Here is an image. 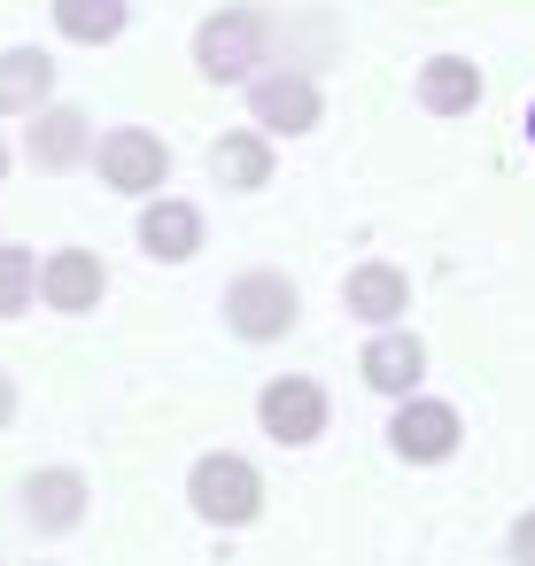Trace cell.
I'll list each match as a JSON object with an SVG mask.
<instances>
[{
    "mask_svg": "<svg viewBox=\"0 0 535 566\" xmlns=\"http://www.w3.org/2000/svg\"><path fill=\"white\" fill-rule=\"evenodd\" d=\"M256 63H272V17L264 9H218L195 24V71L210 86H249Z\"/></svg>",
    "mask_w": 535,
    "mask_h": 566,
    "instance_id": "6da1fadb",
    "label": "cell"
},
{
    "mask_svg": "<svg viewBox=\"0 0 535 566\" xmlns=\"http://www.w3.org/2000/svg\"><path fill=\"white\" fill-rule=\"evenodd\" d=\"M187 504L210 520V527H249L264 512V473L241 458V450H202L195 473H187Z\"/></svg>",
    "mask_w": 535,
    "mask_h": 566,
    "instance_id": "7a4b0ae2",
    "label": "cell"
},
{
    "mask_svg": "<svg viewBox=\"0 0 535 566\" xmlns=\"http://www.w3.org/2000/svg\"><path fill=\"white\" fill-rule=\"evenodd\" d=\"M94 171H102L109 195L148 202V195H164V179H171V148H164V133H148V125H117V133L94 140Z\"/></svg>",
    "mask_w": 535,
    "mask_h": 566,
    "instance_id": "3957f363",
    "label": "cell"
},
{
    "mask_svg": "<svg viewBox=\"0 0 535 566\" xmlns=\"http://www.w3.org/2000/svg\"><path fill=\"white\" fill-rule=\"evenodd\" d=\"M295 311H303V295H295L287 272H241V280L225 287V326H233L241 342H280V334L295 326Z\"/></svg>",
    "mask_w": 535,
    "mask_h": 566,
    "instance_id": "277c9868",
    "label": "cell"
},
{
    "mask_svg": "<svg viewBox=\"0 0 535 566\" xmlns=\"http://www.w3.org/2000/svg\"><path fill=\"white\" fill-rule=\"evenodd\" d=\"M256 427H264L280 450L318 442V434H326V388H318L311 373H280V380H264V396H256Z\"/></svg>",
    "mask_w": 535,
    "mask_h": 566,
    "instance_id": "5b68a950",
    "label": "cell"
},
{
    "mask_svg": "<svg viewBox=\"0 0 535 566\" xmlns=\"http://www.w3.org/2000/svg\"><path fill=\"white\" fill-rule=\"evenodd\" d=\"M249 117H256V133H311L326 117L318 78L311 71H264V78H249Z\"/></svg>",
    "mask_w": 535,
    "mask_h": 566,
    "instance_id": "8992f818",
    "label": "cell"
},
{
    "mask_svg": "<svg viewBox=\"0 0 535 566\" xmlns=\"http://www.w3.org/2000/svg\"><path fill=\"white\" fill-rule=\"evenodd\" d=\"M458 411L442 403V396H403L396 403V419H388V442H396V458H411V465H442L450 450H458Z\"/></svg>",
    "mask_w": 535,
    "mask_h": 566,
    "instance_id": "52a82bcc",
    "label": "cell"
},
{
    "mask_svg": "<svg viewBox=\"0 0 535 566\" xmlns=\"http://www.w3.org/2000/svg\"><path fill=\"white\" fill-rule=\"evenodd\" d=\"M24 156H32L40 171H78V164H94V117L71 109V102H48V109L32 117V133H24Z\"/></svg>",
    "mask_w": 535,
    "mask_h": 566,
    "instance_id": "ba28073f",
    "label": "cell"
},
{
    "mask_svg": "<svg viewBox=\"0 0 535 566\" xmlns=\"http://www.w3.org/2000/svg\"><path fill=\"white\" fill-rule=\"evenodd\" d=\"M102 295H109V272H102L94 249H55V256H40V303H48V311L78 318V311H94Z\"/></svg>",
    "mask_w": 535,
    "mask_h": 566,
    "instance_id": "9c48e42d",
    "label": "cell"
},
{
    "mask_svg": "<svg viewBox=\"0 0 535 566\" xmlns=\"http://www.w3.org/2000/svg\"><path fill=\"white\" fill-rule=\"evenodd\" d=\"M357 373H365V388H380V396H419V373H427V342L419 334H403V326H380L373 342H365V357H357Z\"/></svg>",
    "mask_w": 535,
    "mask_h": 566,
    "instance_id": "30bf717a",
    "label": "cell"
},
{
    "mask_svg": "<svg viewBox=\"0 0 535 566\" xmlns=\"http://www.w3.org/2000/svg\"><path fill=\"white\" fill-rule=\"evenodd\" d=\"M24 520H32L40 535H71V527L86 520V473H78V465H40V473H24Z\"/></svg>",
    "mask_w": 535,
    "mask_h": 566,
    "instance_id": "8fae6325",
    "label": "cell"
},
{
    "mask_svg": "<svg viewBox=\"0 0 535 566\" xmlns=\"http://www.w3.org/2000/svg\"><path fill=\"white\" fill-rule=\"evenodd\" d=\"M140 249H148L156 264L202 256V210L179 202V195H148V210H140Z\"/></svg>",
    "mask_w": 535,
    "mask_h": 566,
    "instance_id": "7c38bea8",
    "label": "cell"
},
{
    "mask_svg": "<svg viewBox=\"0 0 535 566\" xmlns=\"http://www.w3.org/2000/svg\"><path fill=\"white\" fill-rule=\"evenodd\" d=\"M342 311L349 318H365V326H396L403 311H411V280L396 272V264H349V280H342Z\"/></svg>",
    "mask_w": 535,
    "mask_h": 566,
    "instance_id": "4fadbf2b",
    "label": "cell"
},
{
    "mask_svg": "<svg viewBox=\"0 0 535 566\" xmlns=\"http://www.w3.org/2000/svg\"><path fill=\"white\" fill-rule=\"evenodd\" d=\"M481 71L465 63V55H434V63H419V109L427 117H473L481 109Z\"/></svg>",
    "mask_w": 535,
    "mask_h": 566,
    "instance_id": "5bb4252c",
    "label": "cell"
},
{
    "mask_svg": "<svg viewBox=\"0 0 535 566\" xmlns=\"http://www.w3.org/2000/svg\"><path fill=\"white\" fill-rule=\"evenodd\" d=\"M55 102V63L40 48H9L0 55V117H40Z\"/></svg>",
    "mask_w": 535,
    "mask_h": 566,
    "instance_id": "9a60e30c",
    "label": "cell"
},
{
    "mask_svg": "<svg viewBox=\"0 0 535 566\" xmlns=\"http://www.w3.org/2000/svg\"><path fill=\"white\" fill-rule=\"evenodd\" d=\"M48 17L71 48H109L133 24V0H48Z\"/></svg>",
    "mask_w": 535,
    "mask_h": 566,
    "instance_id": "2e32d148",
    "label": "cell"
},
{
    "mask_svg": "<svg viewBox=\"0 0 535 566\" xmlns=\"http://www.w3.org/2000/svg\"><path fill=\"white\" fill-rule=\"evenodd\" d=\"M210 179L233 187V195L272 187V140H264V133H225V140H210Z\"/></svg>",
    "mask_w": 535,
    "mask_h": 566,
    "instance_id": "e0dca14e",
    "label": "cell"
},
{
    "mask_svg": "<svg viewBox=\"0 0 535 566\" xmlns=\"http://www.w3.org/2000/svg\"><path fill=\"white\" fill-rule=\"evenodd\" d=\"M40 303V256L32 249H0V318H17Z\"/></svg>",
    "mask_w": 535,
    "mask_h": 566,
    "instance_id": "ac0fdd59",
    "label": "cell"
},
{
    "mask_svg": "<svg viewBox=\"0 0 535 566\" xmlns=\"http://www.w3.org/2000/svg\"><path fill=\"white\" fill-rule=\"evenodd\" d=\"M512 566H535V512L512 520Z\"/></svg>",
    "mask_w": 535,
    "mask_h": 566,
    "instance_id": "d6986e66",
    "label": "cell"
},
{
    "mask_svg": "<svg viewBox=\"0 0 535 566\" xmlns=\"http://www.w3.org/2000/svg\"><path fill=\"white\" fill-rule=\"evenodd\" d=\"M9 419H17V380L0 373V427H9Z\"/></svg>",
    "mask_w": 535,
    "mask_h": 566,
    "instance_id": "ffe728a7",
    "label": "cell"
},
{
    "mask_svg": "<svg viewBox=\"0 0 535 566\" xmlns=\"http://www.w3.org/2000/svg\"><path fill=\"white\" fill-rule=\"evenodd\" d=\"M0 179H9V140H0Z\"/></svg>",
    "mask_w": 535,
    "mask_h": 566,
    "instance_id": "44dd1931",
    "label": "cell"
},
{
    "mask_svg": "<svg viewBox=\"0 0 535 566\" xmlns=\"http://www.w3.org/2000/svg\"><path fill=\"white\" fill-rule=\"evenodd\" d=\"M527 140H535V109H527Z\"/></svg>",
    "mask_w": 535,
    "mask_h": 566,
    "instance_id": "7402d4cb",
    "label": "cell"
}]
</instances>
